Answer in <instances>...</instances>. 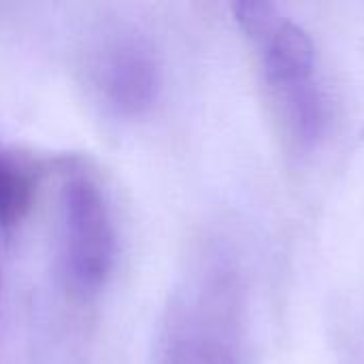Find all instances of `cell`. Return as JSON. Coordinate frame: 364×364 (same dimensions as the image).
I'll return each mask as SVG.
<instances>
[{
    "mask_svg": "<svg viewBox=\"0 0 364 364\" xmlns=\"http://www.w3.org/2000/svg\"><path fill=\"white\" fill-rule=\"evenodd\" d=\"M245 286L222 252L200 258L166 307L156 364H243Z\"/></svg>",
    "mask_w": 364,
    "mask_h": 364,
    "instance_id": "cell-1",
    "label": "cell"
},
{
    "mask_svg": "<svg viewBox=\"0 0 364 364\" xmlns=\"http://www.w3.org/2000/svg\"><path fill=\"white\" fill-rule=\"evenodd\" d=\"M60 256L68 286L81 296L98 294L115 267L117 235L107 192L100 179L79 162L62 171Z\"/></svg>",
    "mask_w": 364,
    "mask_h": 364,
    "instance_id": "cell-2",
    "label": "cell"
},
{
    "mask_svg": "<svg viewBox=\"0 0 364 364\" xmlns=\"http://www.w3.org/2000/svg\"><path fill=\"white\" fill-rule=\"evenodd\" d=\"M256 45L262 55L264 79L275 92L314 81L316 45L299 23L282 17Z\"/></svg>",
    "mask_w": 364,
    "mask_h": 364,
    "instance_id": "cell-4",
    "label": "cell"
},
{
    "mask_svg": "<svg viewBox=\"0 0 364 364\" xmlns=\"http://www.w3.org/2000/svg\"><path fill=\"white\" fill-rule=\"evenodd\" d=\"M87 73L98 98L124 117L149 111L160 92L156 53L134 32L115 30L102 36L92 49Z\"/></svg>",
    "mask_w": 364,
    "mask_h": 364,
    "instance_id": "cell-3",
    "label": "cell"
},
{
    "mask_svg": "<svg viewBox=\"0 0 364 364\" xmlns=\"http://www.w3.org/2000/svg\"><path fill=\"white\" fill-rule=\"evenodd\" d=\"M38 171L23 156L0 151V228H15L34 205Z\"/></svg>",
    "mask_w": 364,
    "mask_h": 364,
    "instance_id": "cell-6",
    "label": "cell"
},
{
    "mask_svg": "<svg viewBox=\"0 0 364 364\" xmlns=\"http://www.w3.org/2000/svg\"><path fill=\"white\" fill-rule=\"evenodd\" d=\"M277 98L282 102L284 122L292 134V139L301 147L316 145L331 122V107L324 96V92L318 87L316 81L277 92Z\"/></svg>",
    "mask_w": 364,
    "mask_h": 364,
    "instance_id": "cell-5",
    "label": "cell"
}]
</instances>
